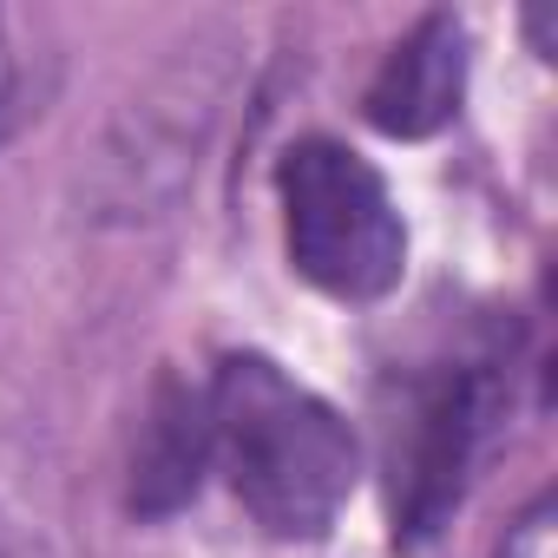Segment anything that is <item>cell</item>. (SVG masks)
I'll return each mask as SVG.
<instances>
[{
    "mask_svg": "<svg viewBox=\"0 0 558 558\" xmlns=\"http://www.w3.org/2000/svg\"><path fill=\"white\" fill-rule=\"evenodd\" d=\"M210 466L269 538H323L355 493V434L269 355H223L210 388Z\"/></svg>",
    "mask_w": 558,
    "mask_h": 558,
    "instance_id": "cell-1",
    "label": "cell"
},
{
    "mask_svg": "<svg viewBox=\"0 0 558 558\" xmlns=\"http://www.w3.org/2000/svg\"><path fill=\"white\" fill-rule=\"evenodd\" d=\"M283 191V236L290 263L323 296L375 303L408 269V223L388 197V178L349 151L342 138H296L276 165Z\"/></svg>",
    "mask_w": 558,
    "mask_h": 558,
    "instance_id": "cell-2",
    "label": "cell"
},
{
    "mask_svg": "<svg viewBox=\"0 0 558 558\" xmlns=\"http://www.w3.org/2000/svg\"><path fill=\"white\" fill-rule=\"evenodd\" d=\"M506 362L499 355H453L408 375L401 408L388 421V512L395 545H427L466 499L480 453L506 414Z\"/></svg>",
    "mask_w": 558,
    "mask_h": 558,
    "instance_id": "cell-3",
    "label": "cell"
},
{
    "mask_svg": "<svg viewBox=\"0 0 558 558\" xmlns=\"http://www.w3.org/2000/svg\"><path fill=\"white\" fill-rule=\"evenodd\" d=\"M460 93H466V34H460L453 14H427L388 47V60L368 80L362 106H368L375 132L427 138L460 112Z\"/></svg>",
    "mask_w": 558,
    "mask_h": 558,
    "instance_id": "cell-4",
    "label": "cell"
},
{
    "mask_svg": "<svg viewBox=\"0 0 558 558\" xmlns=\"http://www.w3.org/2000/svg\"><path fill=\"white\" fill-rule=\"evenodd\" d=\"M204 466H210L204 395H191L184 381H158V395L145 408V427H138V447H132V512L138 519L178 512L197 493Z\"/></svg>",
    "mask_w": 558,
    "mask_h": 558,
    "instance_id": "cell-5",
    "label": "cell"
},
{
    "mask_svg": "<svg viewBox=\"0 0 558 558\" xmlns=\"http://www.w3.org/2000/svg\"><path fill=\"white\" fill-rule=\"evenodd\" d=\"M493 558H558V506H551V493H538V499L506 525V538H499Z\"/></svg>",
    "mask_w": 558,
    "mask_h": 558,
    "instance_id": "cell-6",
    "label": "cell"
},
{
    "mask_svg": "<svg viewBox=\"0 0 558 558\" xmlns=\"http://www.w3.org/2000/svg\"><path fill=\"white\" fill-rule=\"evenodd\" d=\"M14 119H21V60L8 47V21H0V138L14 132Z\"/></svg>",
    "mask_w": 558,
    "mask_h": 558,
    "instance_id": "cell-7",
    "label": "cell"
}]
</instances>
